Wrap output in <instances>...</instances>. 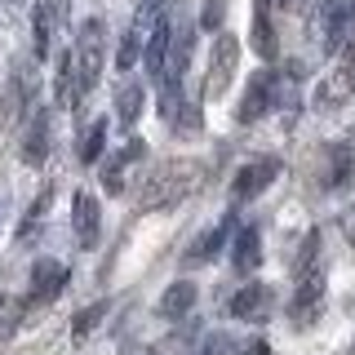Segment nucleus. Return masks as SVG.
<instances>
[{
    "label": "nucleus",
    "mask_w": 355,
    "mask_h": 355,
    "mask_svg": "<svg viewBox=\"0 0 355 355\" xmlns=\"http://www.w3.org/2000/svg\"><path fill=\"white\" fill-rule=\"evenodd\" d=\"M200 178H205V169H200L196 160H169V164H160V169L147 178V187H142L138 209H160V205H173V200L191 196L196 187H200Z\"/></svg>",
    "instance_id": "f257e3e1"
},
{
    "label": "nucleus",
    "mask_w": 355,
    "mask_h": 355,
    "mask_svg": "<svg viewBox=\"0 0 355 355\" xmlns=\"http://www.w3.org/2000/svg\"><path fill=\"white\" fill-rule=\"evenodd\" d=\"M236 67H240V40L218 31L214 53H209V76H205V98H222L236 80Z\"/></svg>",
    "instance_id": "f03ea898"
},
{
    "label": "nucleus",
    "mask_w": 355,
    "mask_h": 355,
    "mask_svg": "<svg viewBox=\"0 0 355 355\" xmlns=\"http://www.w3.org/2000/svg\"><path fill=\"white\" fill-rule=\"evenodd\" d=\"M351 27H355V0H324V9L315 14V31H320L324 53H338L351 40Z\"/></svg>",
    "instance_id": "7ed1b4c3"
},
{
    "label": "nucleus",
    "mask_w": 355,
    "mask_h": 355,
    "mask_svg": "<svg viewBox=\"0 0 355 355\" xmlns=\"http://www.w3.org/2000/svg\"><path fill=\"white\" fill-rule=\"evenodd\" d=\"M103 22L98 18H85L80 22V36H76V67H80V80H85V94L98 85L103 76Z\"/></svg>",
    "instance_id": "20e7f679"
},
{
    "label": "nucleus",
    "mask_w": 355,
    "mask_h": 355,
    "mask_svg": "<svg viewBox=\"0 0 355 355\" xmlns=\"http://www.w3.org/2000/svg\"><path fill=\"white\" fill-rule=\"evenodd\" d=\"M320 311H324V271L297 280V293H293V302H288V320H293L297 329H306V324L320 320Z\"/></svg>",
    "instance_id": "39448f33"
},
{
    "label": "nucleus",
    "mask_w": 355,
    "mask_h": 355,
    "mask_svg": "<svg viewBox=\"0 0 355 355\" xmlns=\"http://www.w3.org/2000/svg\"><path fill=\"white\" fill-rule=\"evenodd\" d=\"M280 178V160L275 155H262V160H253V164H244V169L236 173V182H231V200L236 205H244V200H253V196H262L266 187Z\"/></svg>",
    "instance_id": "423d86ee"
},
{
    "label": "nucleus",
    "mask_w": 355,
    "mask_h": 355,
    "mask_svg": "<svg viewBox=\"0 0 355 355\" xmlns=\"http://www.w3.org/2000/svg\"><path fill=\"white\" fill-rule=\"evenodd\" d=\"M275 311V288L271 284H244L236 297H231V315L249 320V324H266Z\"/></svg>",
    "instance_id": "0eeeda50"
},
{
    "label": "nucleus",
    "mask_w": 355,
    "mask_h": 355,
    "mask_svg": "<svg viewBox=\"0 0 355 355\" xmlns=\"http://www.w3.org/2000/svg\"><path fill=\"white\" fill-rule=\"evenodd\" d=\"M275 76L271 71H253L249 76V89H244V98H240V125H253V120H262L266 111H271V103H275Z\"/></svg>",
    "instance_id": "6e6552de"
},
{
    "label": "nucleus",
    "mask_w": 355,
    "mask_h": 355,
    "mask_svg": "<svg viewBox=\"0 0 355 355\" xmlns=\"http://www.w3.org/2000/svg\"><path fill=\"white\" fill-rule=\"evenodd\" d=\"M71 280L67 275V266L62 262H53V258H40L36 266H31V293H27V306H44V302H53V297L62 293V284Z\"/></svg>",
    "instance_id": "1a4fd4ad"
},
{
    "label": "nucleus",
    "mask_w": 355,
    "mask_h": 355,
    "mask_svg": "<svg viewBox=\"0 0 355 355\" xmlns=\"http://www.w3.org/2000/svg\"><path fill=\"white\" fill-rule=\"evenodd\" d=\"M80 98H85V80H80V67H76V49H67L58 58V71H53V103L71 111L80 107Z\"/></svg>",
    "instance_id": "9d476101"
},
{
    "label": "nucleus",
    "mask_w": 355,
    "mask_h": 355,
    "mask_svg": "<svg viewBox=\"0 0 355 355\" xmlns=\"http://www.w3.org/2000/svg\"><path fill=\"white\" fill-rule=\"evenodd\" d=\"M231 231H236V218H222V222H214L209 231H200V236L191 240V249H187V266H205L209 258H218L222 253V244L231 240Z\"/></svg>",
    "instance_id": "9b49d317"
},
{
    "label": "nucleus",
    "mask_w": 355,
    "mask_h": 355,
    "mask_svg": "<svg viewBox=\"0 0 355 355\" xmlns=\"http://www.w3.org/2000/svg\"><path fill=\"white\" fill-rule=\"evenodd\" d=\"M44 155H49V111L36 107L31 120H27V133H22V160L44 164Z\"/></svg>",
    "instance_id": "f8f14e48"
},
{
    "label": "nucleus",
    "mask_w": 355,
    "mask_h": 355,
    "mask_svg": "<svg viewBox=\"0 0 355 355\" xmlns=\"http://www.w3.org/2000/svg\"><path fill=\"white\" fill-rule=\"evenodd\" d=\"M71 218H76V240L85 244V249H94L98 244V231H103V214H98V200L80 191L76 196V205H71Z\"/></svg>",
    "instance_id": "ddd939ff"
},
{
    "label": "nucleus",
    "mask_w": 355,
    "mask_h": 355,
    "mask_svg": "<svg viewBox=\"0 0 355 355\" xmlns=\"http://www.w3.org/2000/svg\"><path fill=\"white\" fill-rule=\"evenodd\" d=\"M169 44H173V27L164 18H155L151 36H147V49H142V62H147L151 76H164V62H169Z\"/></svg>",
    "instance_id": "4468645a"
},
{
    "label": "nucleus",
    "mask_w": 355,
    "mask_h": 355,
    "mask_svg": "<svg viewBox=\"0 0 355 355\" xmlns=\"http://www.w3.org/2000/svg\"><path fill=\"white\" fill-rule=\"evenodd\" d=\"M258 262H262V236H258V227H240L236 231V249H231V266H236L240 275H249V271H258Z\"/></svg>",
    "instance_id": "2eb2a0df"
},
{
    "label": "nucleus",
    "mask_w": 355,
    "mask_h": 355,
    "mask_svg": "<svg viewBox=\"0 0 355 355\" xmlns=\"http://www.w3.org/2000/svg\"><path fill=\"white\" fill-rule=\"evenodd\" d=\"M191 40H196L191 22H178V31H173V44H169V62H164V80H169V85H178V80H182L187 62H191Z\"/></svg>",
    "instance_id": "dca6fc26"
},
{
    "label": "nucleus",
    "mask_w": 355,
    "mask_h": 355,
    "mask_svg": "<svg viewBox=\"0 0 355 355\" xmlns=\"http://www.w3.org/2000/svg\"><path fill=\"white\" fill-rule=\"evenodd\" d=\"M142 103H147V89H142L138 80L120 85V94H116V120L125 129H133V125H138V116H142Z\"/></svg>",
    "instance_id": "f3484780"
},
{
    "label": "nucleus",
    "mask_w": 355,
    "mask_h": 355,
    "mask_svg": "<svg viewBox=\"0 0 355 355\" xmlns=\"http://www.w3.org/2000/svg\"><path fill=\"white\" fill-rule=\"evenodd\" d=\"M249 44H253V53H258V58H266V62L280 53V40H275L271 14H266L262 5H258V14H253V36H249Z\"/></svg>",
    "instance_id": "a211bd4d"
},
{
    "label": "nucleus",
    "mask_w": 355,
    "mask_h": 355,
    "mask_svg": "<svg viewBox=\"0 0 355 355\" xmlns=\"http://www.w3.org/2000/svg\"><path fill=\"white\" fill-rule=\"evenodd\" d=\"M191 306H196V284H191V280H173L169 288H164V297H160V315L178 320V315H187Z\"/></svg>",
    "instance_id": "6ab92c4d"
},
{
    "label": "nucleus",
    "mask_w": 355,
    "mask_h": 355,
    "mask_svg": "<svg viewBox=\"0 0 355 355\" xmlns=\"http://www.w3.org/2000/svg\"><path fill=\"white\" fill-rule=\"evenodd\" d=\"M333 169H329V187H351L355 182V138L351 142H338V147L329 151Z\"/></svg>",
    "instance_id": "aec40b11"
},
{
    "label": "nucleus",
    "mask_w": 355,
    "mask_h": 355,
    "mask_svg": "<svg viewBox=\"0 0 355 355\" xmlns=\"http://www.w3.org/2000/svg\"><path fill=\"white\" fill-rule=\"evenodd\" d=\"M103 320H107V297H98V302H94V306H85V311H80V315H76V320H71V342H85V338H89V333H94L98 324H103Z\"/></svg>",
    "instance_id": "412c9836"
},
{
    "label": "nucleus",
    "mask_w": 355,
    "mask_h": 355,
    "mask_svg": "<svg viewBox=\"0 0 355 355\" xmlns=\"http://www.w3.org/2000/svg\"><path fill=\"white\" fill-rule=\"evenodd\" d=\"M103 147H107V120H94V125L85 129V138H80V160L98 164L103 160Z\"/></svg>",
    "instance_id": "4be33fe9"
},
{
    "label": "nucleus",
    "mask_w": 355,
    "mask_h": 355,
    "mask_svg": "<svg viewBox=\"0 0 355 355\" xmlns=\"http://www.w3.org/2000/svg\"><path fill=\"white\" fill-rule=\"evenodd\" d=\"M293 271H297V280H302V275H315V271H320V231H306L302 249H297Z\"/></svg>",
    "instance_id": "5701e85b"
},
{
    "label": "nucleus",
    "mask_w": 355,
    "mask_h": 355,
    "mask_svg": "<svg viewBox=\"0 0 355 355\" xmlns=\"http://www.w3.org/2000/svg\"><path fill=\"white\" fill-rule=\"evenodd\" d=\"M125 169H129L125 151L107 155V164H103V187H107V196H120V191H125Z\"/></svg>",
    "instance_id": "b1692460"
},
{
    "label": "nucleus",
    "mask_w": 355,
    "mask_h": 355,
    "mask_svg": "<svg viewBox=\"0 0 355 355\" xmlns=\"http://www.w3.org/2000/svg\"><path fill=\"white\" fill-rule=\"evenodd\" d=\"M49 200H53V191H49V187H44V191H40V200H36V205H31L27 214H22V222H18V240H27L31 231L40 227V218L49 214Z\"/></svg>",
    "instance_id": "393cba45"
},
{
    "label": "nucleus",
    "mask_w": 355,
    "mask_h": 355,
    "mask_svg": "<svg viewBox=\"0 0 355 355\" xmlns=\"http://www.w3.org/2000/svg\"><path fill=\"white\" fill-rule=\"evenodd\" d=\"M222 18H227V0H205V9H200V27H205V31H218Z\"/></svg>",
    "instance_id": "a878e982"
},
{
    "label": "nucleus",
    "mask_w": 355,
    "mask_h": 355,
    "mask_svg": "<svg viewBox=\"0 0 355 355\" xmlns=\"http://www.w3.org/2000/svg\"><path fill=\"white\" fill-rule=\"evenodd\" d=\"M231 351V342H227V333H214V338H209L205 342V351H200V355H227Z\"/></svg>",
    "instance_id": "bb28decb"
},
{
    "label": "nucleus",
    "mask_w": 355,
    "mask_h": 355,
    "mask_svg": "<svg viewBox=\"0 0 355 355\" xmlns=\"http://www.w3.org/2000/svg\"><path fill=\"white\" fill-rule=\"evenodd\" d=\"M240 355H271V347H266L262 338H253V342H244V347H240Z\"/></svg>",
    "instance_id": "cd10ccee"
},
{
    "label": "nucleus",
    "mask_w": 355,
    "mask_h": 355,
    "mask_svg": "<svg viewBox=\"0 0 355 355\" xmlns=\"http://www.w3.org/2000/svg\"><path fill=\"white\" fill-rule=\"evenodd\" d=\"M120 355H151V347H142V342H125Z\"/></svg>",
    "instance_id": "c85d7f7f"
},
{
    "label": "nucleus",
    "mask_w": 355,
    "mask_h": 355,
    "mask_svg": "<svg viewBox=\"0 0 355 355\" xmlns=\"http://www.w3.org/2000/svg\"><path fill=\"white\" fill-rule=\"evenodd\" d=\"M258 5H262V9H271V5H280V9H284V5H293V0H258Z\"/></svg>",
    "instance_id": "c756f323"
},
{
    "label": "nucleus",
    "mask_w": 355,
    "mask_h": 355,
    "mask_svg": "<svg viewBox=\"0 0 355 355\" xmlns=\"http://www.w3.org/2000/svg\"><path fill=\"white\" fill-rule=\"evenodd\" d=\"M0 306H5V293H0Z\"/></svg>",
    "instance_id": "7c9ffc66"
},
{
    "label": "nucleus",
    "mask_w": 355,
    "mask_h": 355,
    "mask_svg": "<svg viewBox=\"0 0 355 355\" xmlns=\"http://www.w3.org/2000/svg\"><path fill=\"white\" fill-rule=\"evenodd\" d=\"M347 355H355V347H351V351H347Z\"/></svg>",
    "instance_id": "2f4dec72"
}]
</instances>
